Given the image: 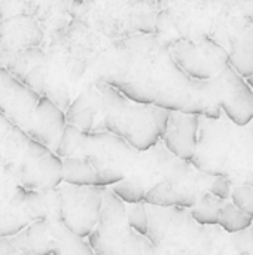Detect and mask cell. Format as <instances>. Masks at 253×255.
Masks as SVG:
<instances>
[{
    "mask_svg": "<svg viewBox=\"0 0 253 255\" xmlns=\"http://www.w3.org/2000/svg\"><path fill=\"white\" fill-rule=\"evenodd\" d=\"M25 194L27 190L18 187L0 209V238H13L34 223L25 205Z\"/></svg>",
    "mask_w": 253,
    "mask_h": 255,
    "instance_id": "7402d4cb",
    "label": "cell"
},
{
    "mask_svg": "<svg viewBox=\"0 0 253 255\" xmlns=\"http://www.w3.org/2000/svg\"><path fill=\"white\" fill-rule=\"evenodd\" d=\"M0 255H24L12 238H0Z\"/></svg>",
    "mask_w": 253,
    "mask_h": 255,
    "instance_id": "d6a6232c",
    "label": "cell"
},
{
    "mask_svg": "<svg viewBox=\"0 0 253 255\" xmlns=\"http://www.w3.org/2000/svg\"><path fill=\"white\" fill-rule=\"evenodd\" d=\"M57 191L61 226L70 235L86 241L98 223L103 205V188L61 184Z\"/></svg>",
    "mask_w": 253,
    "mask_h": 255,
    "instance_id": "5bb4252c",
    "label": "cell"
},
{
    "mask_svg": "<svg viewBox=\"0 0 253 255\" xmlns=\"http://www.w3.org/2000/svg\"><path fill=\"white\" fill-rule=\"evenodd\" d=\"M95 79L139 105L209 120L222 117L210 82L195 81L183 73L155 34H136L110 42Z\"/></svg>",
    "mask_w": 253,
    "mask_h": 255,
    "instance_id": "6da1fadb",
    "label": "cell"
},
{
    "mask_svg": "<svg viewBox=\"0 0 253 255\" xmlns=\"http://www.w3.org/2000/svg\"><path fill=\"white\" fill-rule=\"evenodd\" d=\"M231 190H233L231 185H230L225 179H222V178H215V181H213V184H212L209 193L213 194L215 197L224 200V202H228L230 197H231Z\"/></svg>",
    "mask_w": 253,
    "mask_h": 255,
    "instance_id": "1f68e13d",
    "label": "cell"
},
{
    "mask_svg": "<svg viewBox=\"0 0 253 255\" xmlns=\"http://www.w3.org/2000/svg\"><path fill=\"white\" fill-rule=\"evenodd\" d=\"M215 178L209 176L191 163L183 161L164 182L154 185L145 194V205L155 208L191 209L210 191Z\"/></svg>",
    "mask_w": 253,
    "mask_h": 255,
    "instance_id": "4fadbf2b",
    "label": "cell"
},
{
    "mask_svg": "<svg viewBox=\"0 0 253 255\" xmlns=\"http://www.w3.org/2000/svg\"><path fill=\"white\" fill-rule=\"evenodd\" d=\"M246 82L249 84V87H251V88H252V90H253V75H252V76H251V78H249V79H246Z\"/></svg>",
    "mask_w": 253,
    "mask_h": 255,
    "instance_id": "e575fe53",
    "label": "cell"
},
{
    "mask_svg": "<svg viewBox=\"0 0 253 255\" xmlns=\"http://www.w3.org/2000/svg\"><path fill=\"white\" fill-rule=\"evenodd\" d=\"M86 242L95 255H145L151 245L146 236L137 235L130 227L125 203L109 188H103L98 223Z\"/></svg>",
    "mask_w": 253,
    "mask_h": 255,
    "instance_id": "8fae6325",
    "label": "cell"
},
{
    "mask_svg": "<svg viewBox=\"0 0 253 255\" xmlns=\"http://www.w3.org/2000/svg\"><path fill=\"white\" fill-rule=\"evenodd\" d=\"M253 1H224L210 39L228 54V64L243 78L253 75V25L248 15Z\"/></svg>",
    "mask_w": 253,
    "mask_h": 255,
    "instance_id": "7c38bea8",
    "label": "cell"
},
{
    "mask_svg": "<svg viewBox=\"0 0 253 255\" xmlns=\"http://www.w3.org/2000/svg\"><path fill=\"white\" fill-rule=\"evenodd\" d=\"M18 188L16 181L4 170L0 167V209L9 202L15 190Z\"/></svg>",
    "mask_w": 253,
    "mask_h": 255,
    "instance_id": "4dcf8cb0",
    "label": "cell"
},
{
    "mask_svg": "<svg viewBox=\"0 0 253 255\" xmlns=\"http://www.w3.org/2000/svg\"><path fill=\"white\" fill-rule=\"evenodd\" d=\"M155 36L166 45L210 37L224 1H160Z\"/></svg>",
    "mask_w": 253,
    "mask_h": 255,
    "instance_id": "30bf717a",
    "label": "cell"
},
{
    "mask_svg": "<svg viewBox=\"0 0 253 255\" xmlns=\"http://www.w3.org/2000/svg\"><path fill=\"white\" fill-rule=\"evenodd\" d=\"M61 224L37 221L12 238L24 255H52L57 244V232Z\"/></svg>",
    "mask_w": 253,
    "mask_h": 255,
    "instance_id": "44dd1931",
    "label": "cell"
},
{
    "mask_svg": "<svg viewBox=\"0 0 253 255\" xmlns=\"http://www.w3.org/2000/svg\"><path fill=\"white\" fill-rule=\"evenodd\" d=\"M54 152L61 160L85 158L94 169L100 188H110L128 179L136 172L140 157L139 151L109 131L84 133L69 124H66Z\"/></svg>",
    "mask_w": 253,
    "mask_h": 255,
    "instance_id": "8992f818",
    "label": "cell"
},
{
    "mask_svg": "<svg viewBox=\"0 0 253 255\" xmlns=\"http://www.w3.org/2000/svg\"><path fill=\"white\" fill-rule=\"evenodd\" d=\"M148 239L163 255H227L228 235L219 226L197 224L189 209L146 205Z\"/></svg>",
    "mask_w": 253,
    "mask_h": 255,
    "instance_id": "277c9868",
    "label": "cell"
},
{
    "mask_svg": "<svg viewBox=\"0 0 253 255\" xmlns=\"http://www.w3.org/2000/svg\"><path fill=\"white\" fill-rule=\"evenodd\" d=\"M0 115L52 152L66 127L64 112L0 67ZM55 154V152H54Z\"/></svg>",
    "mask_w": 253,
    "mask_h": 255,
    "instance_id": "5b68a950",
    "label": "cell"
},
{
    "mask_svg": "<svg viewBox=\"0 0 253 255\" xmlns=\"http://www.w3.org/2000/svg\"><path fill=\"white\" fill-rule=\"evenodd\" d=\"M45 43V33L37 21L24 12L15 13L0 21V67H4L15 55L42 48Z\"/></svg>",
    "mask_w": 253,
    "mask_h": 255,
    "instance_id": "e0dca14e",
    "label": "cell"
},
{
    "mask_svg": "<svg viewBox=\"0 0 253 255\" xmlns=\"http://www.w3.org/2000/svg\"><path fill=\"white\" fill-rule=\"evenodd\" d=\"M230 202L243 214L253 218V187H236L231 190Z\"/></svg>",
    "mask_w": 253,
    "mask_h": 255,
    "instance_id": "f546056e",
    "label": "cell"
},
{
    "mask_svg": "<svg viewBox=\"0 0 253 255\" xmlns=\"http://www.w3.org/2000/svg\"><path fill=\"white\" fill-rule=\"evenodd\" d=\"M167 48L179 69L195 81H210L228 66L227 51L210 37L177 40Z\"/></svg>",
    "mask_w": 253,
    "mask_h": 255,
    "instance_id": "9a60e30c",
    "label": "cell"
},
{
    "mask_svg": "<svg viewBox=\"0 0 253 255\" xmlns=\"http://www.w3.org/2000/svg\"><path fill=\"white\" fill-rule=\"evenodd\" d=\"M224 203H225L224 200L207 193L198 200V203L194 208L189 209V212H191L192 220L200 226H206V227L218 226L221 209H222Z\"/></svg>",
    "mask_w": 253,
    "mask_h": 255,
    "instance_id": "cb8c5ba5",
    "label": "cell"
},
{
    "mask_svg": "<svg viewBox=\"0 0 253 255\" xmlns=\"http://www.w3.org/2000/svg\"><path fill=\"white\" fill-rule=\"evenodd\" d=\"M110 42L79 19H70L45 37V91L63 112L76 94L95 81Z\"/></svg>",
    "mask_w": 253,
    "mask_h": 255,
    "instance_id": "7a4b0ae2",
    "label": "cell"
},
{
    "mask_svg": "<svg viewBox=\"0 0 253 255\" xmlns=\"http://www.w3.org/2000/svg\"><path fill=\"white\" fill-rule=\"evenodd\" d=\"M227 255H253V224L234 235H228Z\"/></svg>",
    "mask_w": 253,
    "mask_h": 255,
    "instance_id": "83f0119b",
    "label": "cell"
},
{
    "mask_svg": "<svg viewBox=\"0 0 253 255\" xmlns=\"http://www.w3.org/2000/svg\"><path fill=\"white\" fill-rule=\"evenodd\" d=\"M192 167L225 179L231 188L253 187V121L236 126L224 114L218 120L200 117Z\"/></svg>",
    "mask_w": 253,
    "mask_h": 255,
    "instance_id": "3957f363",
    "label": "cell"
},
{
    "mask_svg": "<svg viewBox=\"0 0 253 255\" xmlns=\"http://www.w3.org/2000/svg\"><path fill=\"white\" fill-rule=\"evenodd\" d=\"M0 167L30 191H49L63 184V161L0 115Z\"/></svg>",
    "mask_w": 253,
    "mask_h": 255,
    "instance_id": "52a82bcc",
    "label": "cell"
},
{
    "mask_svg": "<svg viewBox=\"0 0 253 255\" xmlns=\"http://www.w3.org/2000/svg\"><path fill=\"white\" fill-rule=\"evenodd\" d=\"M52 255H95L86 241L70 235L63 226L57 232V244Z\"/></svg>",
    "mask_w": 253,
    "mask_h": 255,
    "instance_id": "484cf974",
    "label": "cell"
},
{
    "mask_svg": "<svg viewBox=\"0 0 253 255\" xmlns=\"http://www.w3.org/2000/svg\"><path fill=\"white\" fill-rule=\"evenodd\" d=\"M66 123L84 133L104 131L103 103L97 85L92 82L81 90L64 111Z\"/></svg>",
    "mask_w": 253,
    "mask_h": 255,
    "instance_id": "ac0fdd59",
    "label": "cell"
},
{
    "mask_svg": "<svg viewBox=\"0 0 253 255\" xmlns=\"http://www.w3.org/2000/svg\"><path fill=\"white\" fill-rule=\"evenodd\" d=\"M145 255H163V254H161V253H160V251H158V250H157V248H155V247L151 244V245H149V248L146 250Z\"/></svg>",
    "mask_w": 253,
    "mask_h": 255,
    "instance_id": "836d02e7",
    "label": "cell"
},
{
    "mask_svg": "<svg viewBox=\"0 0 253 255\" xmlns=\"http://www.w3.org/2000/svg\"><path fill=\"white\" fill-rule=\"evenodd\" d=\"M125 205H139L145 202V191L134 182L124 179L109 188Z\"/></svg>",
    "mask_w": 253,
    "mask_h": 255,
    "instance_id": "4316f807",
    "label": "cell"
},
{
    "mask_svg": "<svg viewBox=\"0 0 253 255\" xmlns=\"http://www.w3.org/2000/svg\"><path fill=\"white\" fill-rule=\"evenodd\" d=\"M94 84L101 94L104 131L121 137L139 152L151 149L161 140L170 111L134 103L100 79Z\"/></svg>",
    "mask_w": 253,
    "mask_h": 255,
    "instance_id": "ba28073f",
    "label": "cell"
},
{
    "mask_svg": "<svg viewBox=\"0 0 253 255\" xmlns=\"http://www.w3.org/2000/svg\"><path fill=\"white\" fill-rule=\"evenodd\" d=\"M127 211V221L130 227L140 236H148V212L146 205H125Z\"/></svg>",
    "mask_w": 253,
    "mask_h": 255,
    "instance_id": "f1b7e54d",
    "label": "cell"
},
{
    "mask_svg": "<svg viewBox=\"0 0 253 255\" xmlns=\"http://www.w3.org/2000/svg\"><path fill=\"white\" fill-rule=\"evenodd\" d=\"M160 6L157 0L69 1V13L106 40L115 42L136 34H154Z\"/></svg>",
    "mask_w": 253,
    "mask_h": 255,
    "instance_id": "9c48e42d",
    "label": "cell"
},
{
    "mask_svg": "<svg viewBox=\"0 0 253 255\" xmlns=\"http://www.w3.org/2000/svg\"><path fill=\"white\" fill-rule=\"evenodd\" d=\"M253 224V218L248 217L242 211H239L230 200L224 203L219 215V227L227 233V235H234L240 233L246 229H249Z\"/></svg>",
    "mask_w": 253,
    "mask_h": 255,
    "instance_id": "d4e9b609",
    "label": "cell"
},
{
    "mask_svg": "<svg viewBox=\"0 0 253 255\" xmlns=\"http://www.w3.org/2000/svg\"><path fill=\"white\" fill-rule=\"evenodd\" d=\"M30 90L43 94L45 91V51L33 48L15 55L3 67Z\"/></svg>",
    "mask_w": 253,
    "mask_h": 255,
    "instance_id": "ffe728a7",
    "label": "cell"
},
{
    "mask_svg": "<svg viewBox=\"0 0 253 255\" xmlns=\"http://www.w3.org/2000/svg\"><path fill=\"white\" fill-rule=\"evenodd\" d=\"M61 161H63V184L73 185V187H98L97 175L85 158L72 157V158H63Z\"/></svg>",
    "mask_w": 253,
    "mask_h": 255,
    "instance_id": "603a6c76",
    "label": "cell"
},
{
    "mask_svg": "<svg viewBox=\"0 0 253 255\" xmlns=\"http://www.w3.org/2000/svg\"><path fill=\"white\" fill-rule=\"evenodd\" d=\"M209 82L215 102L231 123L243 127L253 121V90L230 64Z\"/></svg>",
    "mask_w": 253,
    "mask_h": 255,
    "instance_id": "2e32d148",
    "label": "cell"
},
{
    "mask_svg": "<svg viewBox=\"0 0 253 255\" xmlns=\"http://www.w3.org/2000/svg\"><path fill=\"white\" fill-rule=\"evenodd\" d=\"M198 123V115L170 112L167 128L161 137V142L174 157L191 163L197 149Z\"/></svg>",
    "mask_w": 253,
    "mask_h": 255,
    "instance_id": "d6986e66",
    "label": "cell"
}]
</instances>
